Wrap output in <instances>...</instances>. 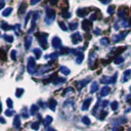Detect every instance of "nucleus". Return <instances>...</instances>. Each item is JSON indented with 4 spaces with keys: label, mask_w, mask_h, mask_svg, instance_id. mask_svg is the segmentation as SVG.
<instances>
[{
    "label": "nucleus",
    "mask_w": 131,
    "mask_h": 131,
    "mask_svg": "<svg viewBox=\"0 0 131 131\" xmlns=\"http://www.w3.org/2000/svg\"><path fill=\"white\" fill-rule=\"evenodd\" d=\"M38 37V40H39V44L41 45V47L43 49H47V34L46 33H41V34H37L36 35Z\"/></svg>",
    "instance_id": "nucleus-1"
},
{
    "label": "nucleus",
    "mask_w": 131,
    "mask_h": 131,
    "mask_svg": "<svg viewBox=\"0 0 131 131\" xmlns=\"http://www.w3.org/2000/svg\"><path fill=\"white\" fill-rule=\"evenodd\" d=\"M55 15H57L55 10H53V9H47L46 10V15H45V23L47 25L51 24L55 20Z\"/></svg>",
    "instance_id": "nucleus-2"
},
{
    "label": "nucleus",
    "mask_w": 131,
    "mask_h": 131,
    "mask_svg": "<svg viewBox=\"0 0 131 131\" xmlns=\"http://www.w3.org/2000/svg\"><path fill=\"white\" fill-rule=\"evenodd\" d=\"M117 78H118V73L116 72L112 77H107V76L101 77L100 82L104 83V84H115L117 81Z\"/></svg>",
    "instance_id": "nucleus-3"
},
{
    "label": "nucleus",
    "mask_w": 131,
    "mask_h": 131,
    "mask_svg": "<svg viewBox=\"0 0 131 131\" xmlns=\"http://www.w3.org/2000/svg\"><path fill=\"white\" fill-rule=\"evenodd\" d=\"M36 61L35 60H34L33 57H29L28 58V68H27V70H28V73L29 74H35L36 73Z\"/></svg>",
    "instance_id": "nucleus-4"
},
{
    "label": "nucleus",
    "mask_w": 131,
    "mask_h": 131,
    "mask_svg": "<svg viewBox=\"0 0 131 131\" xmlns=\"http://www.w3.org/2000/svg\"><path fill=\"white\" fill-rule=\"evenodd\" d=\"M72 38V42H73V44H78V43H80L82 41V36H81V34L79 32H76L74 33L73 35L71 36Z\"/></svg>",
    "instance_id": "nucleus-5"
},
{
    "label": "nucleus",
    "mask_w": 131,
    "mask_h": 131,
    "mask_svg": "<svg viewBox=\"0 0 131 131\" xmlns=\"http://www.w3.org/2000/svg\"><path fill=\"white\" fill-rule=\"evenodd\" d=\"M51 44H52V47L53 48H60L61 47V38H58V37H53V39H52L51 41Z\"/></svg>",
    "instance_id": "nucleus-6"
},
{
    "label": "nucleus",
    "mask_w": 131,
    "mask_h": 131,
    "mask_svg": "<svg viewBox=\"0 0 131 131\" xmlns=\"http://www.w3.org/2000/svg\"><path fill=\"white\" fill-rule=\"evenodd\" d=\"M92 24H91V21L90 20H84L82 22V29L83 31H85V32H88L90 30V28H91Z\"/></svg>",
    "instance_id": "nucleus-7"
},
{
    "label": "nucleus",
    "mask_w": 131,
    "mask_h": 131,
    "mask_svg": "<svg viewBox=\"0 0 131 131\" xmlns=\"http://www.w3.org/2000/svg\"><path fill=\"white\" fill-rule=\"evenodd\" d=\"M91 101H92V98L91 97L86 98L85 100L83 101L82 107H81V110H82V111H87L89 109V107H90V104H91Z\"/></svg>",
    "instance_id": "nucleus-8"
},
{
    "label": "nucleus",
    "mask_w": 131,
    "mask_h": 131,
    "mask_svg": "<svg viewBox=\"0 0 131 131\" xmlns=\"http://www.w3.org/2000/svg\"><path fill=\"white\" fill-rule=\"evenodd\" d=\"M51 69H52V66H43V67H41L38 71L36 72V74H37V75H42V74L46 73L47 71L51 70Z\"/></svg>",
    "instance_id": "nucleus-9"
},
{
    "label": "nucleus",
    "mask_w": 131,
    "mask_h": 131,
    "mask_svg": "<svg viewBox=\"0 0 131 131\" xmlns=\"http://www.w3.org/2000/svg\"><path fill=\"white\" fill-rule=\"evenodd\" d=\"M131 78V70H126L125 72L123 73V77H122V82L126 83L128 82L129 79Z\"/></svg>",
    "instance_id": "nucleus-10"
},
{
    "label": "nucleus",
    "mask_w": 131,
    "mask_h": 131,
    "mask_svg": "<svg viewBox=\"0 0 131 131\" xmlns=\"http://www.w3.org/2000/svg\"><path fill=\"white\" fill-rule=\"evenodd\" d=\"M88 83H89V79H85V80L78 81V83H77V88H78V90H81L82 88H84V87H85Z\"/></svg>",
    "instance_id": "nucleus-11"
},
{
    "label": "nucleus",
    "mask_w": 131,
    "mask_h": 131,
    "mask_svg": "<svg viewBox=\"0 0 131 131\" xmlns=\"http://www.w3.org/2000/svg\"><path fill=\"white\" fill-rule=\"evenodd\" d=\"M57 105V101L55 100L54 98H50L48 100V108L50 109L51 111H55V107Z\"/></svg>",
    "instance_id": "nucleus-12"
},
{
    "label": "nucleus",
    "mask_w": 131,
    "mask_h": 131,
    "mask_svg": "<svg viewBox=\"0 0 131 131\" xmlns=\"http://www.w3.org/2000/svg\"><path fill=\"white\" fill-rule=\"evenodd\" d=\"M87 13H88V9L87 8H79L77 10V15L80 17H86Z\"/></svg>",
    "instance_id": "nucleus-13"
},
{
    "label": "nucleus",
    "mask_w": 131,
    "mask_h": 131,
    "mask_svg": "<svg viewBox=\"0 0 131 131\" xmlns=\"http://www.w3.org/2000/svg\"><path fill=\"white\" fill-rule=\"evenodd\" d=\"M13 127L17 129H20L21 128V117L17 115L14 117V120H13Z\"/></svg>",
    "instance_id": "nucleus-14"
},
{
    "label": "nucleus",
    "mask_w": 131,
    "mask_h": 131,
    "mask_svg": "<svg viewBox=\"0 0 131 131\" xmlns=\"http://www.w3.org/2000/svg\"><path fill=\"white\" fill-rule=\"evenodd\" d=\"M111 92V88L109 86H104L100 89V96H107Z\"/></svg>",
    "instance_id": "nucleus-15"
},
{
    "label": "nucleus",
    "mask_w": 131,
    "mask_h": 131,
    "mask_svg": "<svg viewBox=\"0 0 131 131\" xmlns=\"http://www.w3.org/2000/svg\"><path fill=\"white\" fill-rule=\"evenodd\" d=\"M83 61H84V54L82 52H78L76 54V63L78 65H80V64H82Z\"/></svg>",
    "instance_id": "nucleus-16"
},
{
    "label": "nucleus",
    "mask_w": 131,
    "mask_h": 131,
    "mask_svg": "<svg viewBox=\"0 0 131 131\" xmlns=\"http://www.w3.org/2000/svg\"><path fill=\"white\" fill-rule=\"evenodd\" d=\"M38 110H39L38 105H32V107H31V109H30V114L32 115V116H35V115L38 113Z\"/></svg>",
    "instance_id": "nucleus-17"
},
{
    "label": "nucleus",
    "mask_w": 131,
    "mask_h": 131,
    "mask_svg": "<svg viewBox=\"0 0 131 131\" xmlns=\"http://www.w3.org/2000/svg\"><path fill=\"white\" fill-rule=\"evenodd\" d=\"M118 15H119V17L120 18H122L123 21H125L126 20V17H127V15H128V13H127V10L126 9H121V10L119 11V13H118Z\"/></svg>",
    "instance_id": "nucleus-18"
},
{
    "label": "nucleus",
    "mask_w": 131,
    "mask_h": 131,
    "mask_svg": "<svg viewBox=\"0 0 131 131\" xmlns=\"http://www.w3.org/2000/svg\"><path fill=\"white\" fill-rule=\"evenodd\" d=\"M0 27H1V29L3 31H8V30H10V29H13V27H10L7 23H5V22H1Z\"/></svg>",
    "instance_id": "nucleus-19"
},
{
    "label": "nucleus",
    "mask_w": 131,
    "mask_h": 131,
    "mask_svg": "<svg viewBox=\"0 0 131 131\" xmlns=\"http://www.w3.org/2000/svg\"><path fill=\"white\" fill-rule=\"evenodd\" d=\"M90 89H91V90H90V92H91V93H95V92L99 89L98 83H97V82H92V84H91V88H90Z\"/></svg>",
    "instance_id": "nucleus-20"
},
{
    "label": "nucleus",
    "mask_w": 131,
    "mask_h": 131,
    "mask_svg": "<svg viewBox=\"0 0 131 131\" xmlns=\"http://www.w3.org/2000/svg\"><path fill=\"white\" fill-rule=\"evenodd\" d=\"M65 82H66L65 78H60V77L54 78L53 81H52V83H53L54 85H58V84H61V83H65Z\"/></svg>",
    "instance_id": "nucleus-21"
},
{
    "label": "nucleus",
    "mask_w": 131,
    "mask_h": 131,
    "mask_svg": "<svg viewBox=\"0 0 131 131\" xmlns=\"http://www.w3.org/2000/svg\"><path fill=\"white\" fill-rule=\"evenodd\" d=\"M31 43H32V37L28 36L27 38H26V40H25V48L29 49L30 46H31Z\"/></svg>",
    "instance_id": "nucleus-22"
},
{
    "label": "nucleus",
    "mask_w": 131,
    "mask_h": 131,
    "mask_svg": "<svg viewBox=\"0 0 131 131\" xmlns=\"http://www.w3.org/2000/svg\"><path fill=\"white\" fill-rule=\"evenodd\" d=\"M52 117L51 116H46V118L44 119V121H43V125H44L45 127H47L48 125H50V123L52 122Z\"/></svg>",
    "instance_id": "nucleus-23"
},
{
    "label": "nucleus",
    "mask_w": 131,
    "mask_h": 131,
    "mask_svg": "<svg viewBox=\"0 0 131 131\" xmlns=\"http://www.w3.org/2000/svg\"><path fill=\"white\" fill-rule=\"evenodd\" d=\"M60 71H61V73H63L64 75H66V76H68V75H70L71 73V71H70V69L67 68V67H65V66H61V69H60Z\"/></svg>",
    "instance_id": "nucleus-24"
},
{
    "label": "nucleus",
    "mask_w": 131,
    "mask_h": 131,
    "mask_svg": "<svg viewBox=\"0 0 131 131\" xmlns=\"http://www.w3.org/2000/svg\"><path fill=\"white\" fill-rule=\"evenodd\" d=\"M60 53L57 52H54V53H50V54H46L45 55V58L46 60H53V58H57Z\"/></svg>",
    "instance_id": "nucleus-25"
},
{
    "label": "nucleus",
    "mask_w": 131,
    "mask_h": 131,
    "mask_svg": "<svg viewBox=\"0 0 131 131\" xmlns=\"http://www.w3.org/2000/svg\"><path fill=\"white\" fill-rule=\"evenodd\" d=\"M95 58H96V53H95L94 51H93L89 55V66L93 65V63H94V61H95Z\"/></svg>",
    "instance_id": "nucleus-26"
},
{
    "label": "nucleus",
    "mask_w": 131,
    "mask_h": 131,
    "mask_svg": "<svg viewBox=\"0 0 131 131\" xmlns=\"http://www.w3.org/2000/svg\"><path fill=\"white\" fill-rule=\"evenodd\" d=\"M26 9H27V4H26L25 2H23V3L21 4V6H20V9H18V13H20V14L25 13Z\"/></svg>",
    "instance_id": "nucleus-27"
},
{
    "label": "nucleus",
    "mask_w": 131,
    "mask_h": 131,
    "mask_svg": "<svg viewBox=\"0 0 131 131\" xmlns=\"http://www.w3.org/2000/svg\"><path fill=\"white\" fill-rule=\"evenodd\" d=\"M33 52H34V54H35V57H36V58H40V57H41V55H42L41 49H39V48H34V49H33Z\"/></svg>",
    "instance_id": "nucleus-28"
},
{
    "label": "nucleus",
    "mask_w": 131,
    "mask_h": 131,
    "mask_svg": "<svg viewBox=\"0 0 131 131\" xmlns=\"http://www.w3.org/2000/svg\"><path fill=\"white\" fill-rule=\"evenodd\" d=\"M24 92H25V90L23 88H17V90H15V96H17V98H20V97H22V95L24 94Z\"/></svg>",
    "instance_id": "nucleus-29"
},
{
    "label": "nucleus",
    "mask_w": 131,
    "mask_h": 131,
    "mask_svg": "<svg viewBox=\"0 0 131 131\" xmlns=\"http://www.w3.org/2000/svg\"><path fill=\"white\" fill-rule=\"evenodd\" d=\"M11 12H12V8L11 7H7L6 9H4V10L2 11V15H3V17H8Z\"/></svg>",
    "instance_id": "nucleus-30"
},
{
    "label": "nucleus",
    "mask_w": 131,
    "mask_h": 131,
    "mask_svg": "<svg viewBox=\"0 0 131 131\" xmlns=\"http://www.w3.org/2000/svg\"><path fill=\"white\" fill-rule=\"evenodd\" d=\"M127 122V119L125 117H122V118H119V119H117L115 121V125H119V124H123V123H126Z\"/></svg>",
    "instance_id": "nucleus-31"
},
{
    "label": "nucleus",
    "mask_w": 131,
    "mask_h": 131,
    "mask_svg": "<svg viewBox=\"0 0 131 131\" xmlns=\"http://www.w3.org/2000/svg\"><path fill=\"white\" fill-rule=\"evenodd\" d=\"M70 52H73V50H71L70 48L68 47H65V48H61V51L58 52L60 54H67V53H70Z\"/></svg>",
    "instance_id": "nucleus-32"
},
{
    "label": "nucleus",
    "mask_w": 131,
    "mask_h": 131,
    "mask_svg": "<svg viewBox=\"0 0 131 131\" xmlns=\"http://www.w3.org/2000/svg\"><path fill=\"white\" fill-rule=\"evenodd\" d=\"M99 42H100V44L104 45V46H107V45L110 44V41H109V39L107 38V37H104V38H101Z\"/></svg>",
    "instance_id": "nucleus-33"
},
{
    "label": "nucleus",
    "mask_w": 131,
    "mask_h": 131,
    "mask_svg": "<svg viewBox=\"0 0 131 131\" xmlns=\"http://www.w3.org/2000/svg\"><path fill=\"white\" fill-rule=\"evenodd\" d=\"M108 112L107 111H101L100 112V114H99V116H98V118H99V120H105V118L108 116Z\"/></svg>",
    "instance_id": "nucleus-34"
},
{
    "label": "nucleus",
    "mask_w": 131,
    "mask_h": 131,
    "mask_svg": "<svg viewBox=\"0 0 131 131\" xmlns=\"http://www.w3.org/2000/svg\"><path fill=\"white\" fill-rule=\"evenodd\" d=\"M58 26H60L61 29L63 30V31H65V32H67V31L69 30V28L66 26V24L64 23V22H58Z\"/></svg>",
    "instance_id": "nucleus-35"
},
{
    "label": "nucleus",
    "mask_w": 131,
    "mask_h": 131,
    "mask_svg": "<svg viewBox=\"0 0 131 131\" xmlns=\"http://www.w3.org/2000/svg\"><path fill=\"white\" fill-rule=\"evenodd\" d=\"M124 61V58L122 57H117L114 60V63L116 64V65H120V64H122Z\"/></svg>",
    "instance_id": "nucleus-36"
},
{
    "label": "nucleus",
    "mask_w": 131,
    "mask_h": 131,
    "mask_svg": "<svg viewBox=\"0 0 131 131\" xmlns=\"http://www.w3.org/2000/svg\"><path fill=\"white\" fill-rule=\"evenodd\" d=\"M111 108H112V110L113 111H117L118 110V108H119V104H118V101H113L111 104Z\"/></svg>",
    "instance_id": "nucleus-37"
},
{
    "label": "nucleus",
    "mask_w": 131,
    "mask_h": 131,
    "mask_svg": "<svg viewBox=\"0 0 131 131\" xmlns=\"http://www.w3.org/2000/svg\"><path fill=\"white\" fill-rule=\"evenodd\" d=\"M39 126H40V123L39 122H33L32 125H31V128H32L33 130H38L39 129Z\"/></svg>",
    "instance_id": "nucleus-38"
},
{
    "label": "nucleus",
    "mask_w": 131,
    "mask_h": 131,
    "mask_svg": "<svg viewBox=\"0 0 131 131\" xmlns=\"http://www.w3.org/2000/svg\"><path fill=\"white\" fill-rule=\"evenodd\" d=\"M122 38H123V37L121 36V35H114V36H113V41H114L115 43H117V42L121 41V40H122Z\"/></svg>",
    "instance_id": "nucleus-39"
},
{
    "label": "nucleus",
    "mask_w": 131,
    "mask_h": 131,
    "mask_svg": "<svg viewBox=\"0 0 131 131\" xmlns=\"http://www.w3.org/2000/svg\"><path fill=\"white\" fill-rule=\"evenodd\" d=\"M77 28H78V24L77 23H70V24H69V29L72 30V31L76 30Z\"/></svg>",
    "instance_id": "nucleus-40"
},
{
    "label": "nucleus",
    "mask_w": 131,
    "mask_h": 131,
    "mask_svg": "<svg viewBox=\"0 0 131 131\" xmlns=\"http://www.w3.org/2000/svg\"><path fill=\"white\" fill-rule=\"evenodd\" d=\"M3 38L5 39V41H7L9 43H11L12 41H13V37L10 36V35H4V36H3Z\"/></svg>",
    "instance_id": "nucleus-41"
},
{
    "label": "nucleus",
    "mask_w": 131,
    "mask_h": 131,
    "mask_svg": "<svg viewBox=\"0 0 131 131\" xmlns=\"http://www.w3.org/2000/svg\"><path fill=\"white\" fill-rule=\"evenodd\" d=\"M82 122L84 123V124H85V125H90V123H91V121H90V119H89V118L88 117H83L82 118Z\"/></svg>",
    "instance_id": "nucleus-42"
},
{
    "label": "nucleus",
    "mask_w": 131,
    "mask_h": 131,
    "mask_svg": "<svg viewBox=\"0 0 131 131\" xmlns=\"http://www.w3.org/2000/svg\"><path fill=\"white\" fill-rule=\"evenodd\" d=\"M115 8H116V7H115V5H110V6H109V7H108V13L109 14H113L114 13V11H115Z\"/></svg>",
    "instance_id": "nucleus-43"
},
{
    "label": "nucleus",
    "mask_w": 131,
    "mask_h": 131,
    "mask_svg": "<svg viewBox=\"0 0 131 131\" xmlns=\"http://www.w3.org/2000/svg\"><path fill=\"white\" fill-rule=\"evenodd\" d=\"M6 104H7V107L9 109H12V107H13V102H12V99L11 98H7V100H6Z\"/></svg>",
    "instance_id": "nucleus-44"
},
{
    "label": "nucleus",
    "mask_w": 131,
    "mask_h": 131,
    "mask_svg": "<svg viewBox=\"0 0 131 131\" xmlns=\"http://www.w3.org/2000/svg\"><path fill=\"white\" fill-rule=\"evenodd\" d=\"M4 114H5V116H7V117H11L14 113H13V111H12V110H7V111L4 112Z\"/></svg>",
    "instance_id": "nucleus-45"
},
{
    "label": "nucleus",
    "mask_w": 131,
    "mask_h": 131,
    "mask_svg": "<svg viewBox=\"0 0 131 131\" xmlns=\"http://www.w3.org/2000/svg\"><path fill=\"white\" fill-rule=\"evenodd\" d=\"M10 57H11V60H12V61H15V60H17V51H15V50H11Z\"/></svg>",
    "instance_id": "nucleus-46"
},
{
    "label": "nucleus",
    "mask_w": 131,
    "mask_h": 131,
    "mask_svg": "<svg viewBox=\"0 0 131 131\" xmlns=\"http://www.w3.org/2000/svg\"><path fill=\"white\" fill-rule=\"evenodd\" d=\"M20 28H21V26L18 24H17L15 26L13 27V29H14V31H15V34H17V35H20Z\"/></svg>",
    "instance_id": "nucleus-47"
},
{
    "label": "nucleus",
    "mask_w": 131,
    "mask_h": 131,
    "mask_svg": "<svg viewBox=\"0 0 131 131\" xmlns=\"http://www.w3.org/2000/svg\"><path fill=\"white\" fill-rule=\"evenodd\" d=\"M61 15H63V17H65V18H70L71 17V13H70V12H63V13H61Z\"/></svg>",
    "instance_id": "nucleus-48"
},
{
    "label": "nucleus",
    "mask_w": 131,
    "mask_h": 131,
    "mask_svg": "<svg viewBox=\"0 0 131 131\" xmlns=\"http://www.w3.org/2000/svg\"><path fill=\"white\" fill-rule=\"evenodd\" d=\"M122 27H124V28H128V27H130V25H129V23L128 22H127L126 20L125 21H122Z\"/></svg>",
    "instance_id": "nucleus-49"
},
{
    "label": "nucleus",
    "mask_w": 131,
    "mask_h": 131,
    "mask_svg": "<svg viewBox=\"0 0 131 131\" xmlns=\"http://www.w3.org/2000/svg\"><path fill=\"white\" fill-rule=\"evenodd\" d=\"M31 14H32V12H29L27 15H26V18H25V27H26V25H27V23H28V21H29V18H30V17H31Z\"/></svg>",
    "instance_id": "nucleus-50"
},
{
    "label": "nucleus",
    "mask_w": 131,
    "mask_h": 131,
    "mask_svg": "<svg viewBox=\"0 0 131 131\" xmlns=\"http://www.w3.org/2000/svg\"><path fill=\"white\" fill-rule=\"evenodd\" d=\"M23 117L25 118V119H28V118H29V115H28V113H27L26 108H25V110L23 111Z\"/></svg>",
    "instance_id": "nucleus-51"
},
{
    "label": "nucleus",
    "mask_w": 131,
    "mask_h": 131,
    "mask_svg": "<svg viewBox=\"0 0 131 131\" xmlns=\"http://www.w3.org/2000/svg\"><path fill=\"white\" fill-rule=\"evenodd\" d=\"M124 50H125V47H118V49L116 50V53L119 54V53H121V52L124 51Z\"/></svg>",
    "instance_id": "nucleus-52"
},
{
    "label": "nucleus",
    "mask_w": 131,
    "mask_h": 131,
    "mask_svg": "<svg viewBox=\"0 0 131 131\" xmlns=\"http://www.w3.org/2000/svg\"><path fill=\"white\" fill-rule=\"evenodd\" d=\"M96 18H97V14H96V13H93V14H91V17H90V21L93 22V21H95Z\"/></svg>",
    "instance_id": "nucleus-53"
},
{
    "label": "nucleus",
    "mask_w": 131,
    "mask_h": 131,
    "mask_svg": "<svg viewBox=\"0 0 131 131\" xmlns=\"http://www.w3.org/2000/svg\"><path fill=\"white\" fill-rule=\"evenodd\" d=\"M108 105H109V101H108V100H104V101H101V108H105Z\"/></svg>",
    "instance_id": "nucleus-54"
},
{
    "label": "nucleus",
    "mask_w": 131,
    "mask_h": 131,
    "mask_svg": "<svg viewBox=\"0 0 131 131\" xmlns=\"http://www.w3.org/2000/svg\"><path fill=\"white\" fill-rule=\"evenodd\" d=\"M100 30H99L98 29V28H96V29H94V34H95V35H100Z\"/></svg>",
    "instance_id": "nucleus-55"
},
{
    "label": "nucleus",
    "mask_w": 131,
    "mask_h": 131,
    "mask_svg": "<svg viewBox=\"0 0 131 131\" xmlns=\"http://www.w3.org/2000/svg\"><path fill=\"white\" fill-rule=\"evenodd\" d=\"M41 0H31V4L32 5H35V4H37L38 2H40Z\"/></svg>",
    "instance_id": "nucleus-56"
},
{
    "label": "nucleus",
    "mask_w": 131,
    "mask_h": 131,
    "mask_svg": "<svg viewBox=\"0 0 131 131\" xmlns=\"http://www.w3.org/2000/svg\"><path fill=\"white\" fill-rule=\"evenodd\" d=\"M112 1V0H100V2L102 3V4H109Z\"/></svg>",
    "instance_id": "nucleus-57"
},
{
    "label": "nucleus",
    "mask_w": 131,
    "mask_h": 131,
    "mask_svg": "<svg viewBox=\"0 0 131 131\" xmlns=\"http://www.w3.org/2000/svg\"><path fill=\"white\" fill-rule=\"evenodd\" d=\"M1 53H2V57H2V60H3V61H5V60H6V57H5V55H6V54H5V52H4V50H3V49H1Z\"/></svg>",
    "instance_id": "nucleus-58"
},
{
    "label": "nucleus",
    "mask_w": 131,
    "mask_h": 131,
    "mask_svg": "<svg viewBox=\"0 0 131 131\" xmlns=\"http://www.w3.org/2000/svg\"><path fill=\"white\" fill-rule=\"evenodd\" d=\"M49 2H50L51 5H55L57 4V0H49Z\"/></svg>",
    "instance_id": "nucleus-59"
},
{
    "label": "nucleus",
    "mask_w": 131,
    "mask_h": 131,
    "mask_svg": "<svg viewBox=\"0 0 131 131\" xmlns=\"http://www.w3.org/2000/svg\"><path fill=\"white\" fill-rule=\"evenodd\" d=\"M4 4H5L4 0H0V8H3V7H4Z\"/></svg>",
    "instance_id": "nucleus-60"
},
{
    "label": "nucleus",
    "mask_w": 131,
    "mask_h": 131,
    "mask_svg": "<svg viewBox=\"0 0 131 131\" xmlns=\"http://www.w3.org/2000/svg\"><path fill=\"white\" fill-rule=\"evenodd\" d=\"M46 131H57V130H55L54 128H51V127H48V128L46 129Z\"/></svg>",
    "instance_id": "nucleus-61"
},
{
    "label": "nucleus",
    "mask_w": 131,
    "mask_h": 131,
    "mask_svg": "<svg viewBox=\"0 0 131 131\" xmlns=\"http://www.w3.org/2000/svg\"><path fill=\"white\" fill-rule=\"evenodd\" d=\"M0 121H1V123H2V124H5V120H4V118H0Z\"/></svg>",
    "instance_id": "nucleus-62"
},
{
    "label": "nucleus",
    "mask_w": 131,
    "mask_h": 131,
    "mask_svg": "<svg viewBox=\"0 0 131 131\" xmlns=\"http://www.w3.org/2000/svg\"><path fill=\"white\" fill-rule=\"evenodd\" d=\"M113 131H121V129L120 128H114Z\"/></svg>",
    "instance_id": "nucleus-63"
},
{
    "label": "nucleus",
    "mask_w": 131,
    "mask_h": 131,
    "mask_svg": "<svg viewBox=\"0 0 131 131\" xmlns=\"http://www.w3.org/2000/svg\"><path fill=\"white\" fill-rule=\"evenodd\" d=\"M130 92H131V86H130Z\"/></svg>",
    "instance_id": "nucleus-64"
}]
</instances>
